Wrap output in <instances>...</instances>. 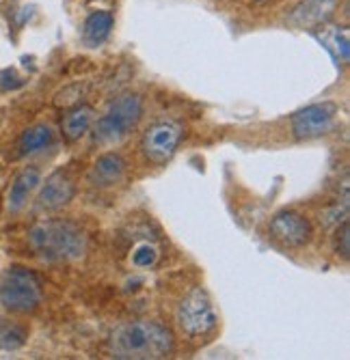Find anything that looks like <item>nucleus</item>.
<instances>
[{"instance_id":"f8f14e48","label":"nucleus","mask_w":350,"mask_h":360,"mask_svg":"<svg viewBox=\"0 0 350 360\" xmlns=\"http://www.w3.org/2000/svg\"><path fill=\"white\" fill-rule=\"evenodd\" d=\"M42 184V173L35 169V167H28L24 169L11 184V190H9V210L11 212H20L28 196L33 194V190Z\"/></svg>"},{"instance_id":"20e7f679","label":"nucleus","mask_w":350,"mask_h":360,"mask_svg":"<svg viewBox=\"0 0 350 360\" xmlns=\"http://www.w3.org/2000/svg\"><path fill=\"white\" fill-rule=\"evenodd\" d=\"M42 302L39 278L20 266L9 268L0 278V304L13 313H30Z\"/></svg>"},{"instance_id":"9b49d317","label":"nucleus","mask_w":350,"mask_h":360,"mask_svg":"<svg viewBox=\"0 0 350 360\" xmlns=\"http://www.w3.org/2000/svg\"><path fill=\"white\" fill-rule=\"evenodd\" d=\"M125 162L119 153H104L98 158L91 171V181L95 186H115L123 179Z\"/></svg>"},{"instance_id":"2eb2a0df","label":"nucleus","mask_w":350,"mask_h":360,"mask_svg":"<svg viewBox=\"0 0 350 360\" xmlns=\"http://www.w3.org/2000/svg\"><path fill=\"white\" fill-rule=\"evenodd\" d=\"M52 139H54V132L50 129V125L39 123V125L28 127L20 139V155H28V153L46 149L52 143Z\"/></svg>"},{"instance_id":"6e6552de","label":"nucleus","mask_w":350,"mask_h":360,"mask_svg":"<svg viewBox=\"0 0 350 360\" xmlns=\"http://www.w3.org/2000/svg\"><path fill=\"white\" fill-rule=\"evenodd\" d=\"M268 231L275 242H279L285 248H301L311 240V224L305 216L299 212H279L270 224Z\"/></svg>"},{"instance_id":"aec40b11","label":"nucleus","mask_w":350,"mask_h":360,"mask_svg":"<svg viewBox=\"0 0 350 360\" xmlns=\"http://www.w3.org/2000/svg\"><path fill=\"white\" fill-rule=\"evenodd\" d=\"M0 84H3L5 89H18L22 84V80L18 78V74L13 70H5L3 74H0Z\"/></svg>"},{"instance_id":"f3484780","label":"nucleus","mask_w":350,"mask_h":360,"mask_svg":"<svg viewBox=\"0 0 350 360\" xmlns=\"http://www.w3.org/2000/svg\"><path fill=\"white\" fill-rule=\"evenodd\" d=\"M26 328L22 323H15L11 319H0V349L13 352L20 349L26 343Z\"/></svg>"},{"instance_id":"dca6fc26","label":"nucleus","mask_w":350,"mask_h":360,"mask_svg":"<svg viewBox=\"0 0 350 360\" xmlns=\"http://www.w3.org/2000/svg\"><path fill=\"white\" fill-rule=\"evenodd\" d=\"M315 37L323 41V46L333 54L335 60H342V63L348 60L350 48H348V30L346 28H323V32H318Z\"/></svg>"},{"instance_id":"1a4fd4ad","label":"nucleus","mask_w":350,"mask_h":360,"mask_svg":"<svg viewBox=\"0 0 350 360\" xmlns=\"http://www.w3.org/2000/svg\"><path fill=\"white\" fill-rule=\"evenodd\" d=\"M74 194H76L74 179L65 171H56L42 186L39 196H37V207L46 210V212L61 210L74 199Z\"/></svg>"},{"instance_id":"6ab92c4d","label":"nucleus","mask_w":350,"mask_h":360,"mask_svg":"<svg viewBox=\"0 0 350 360\" xmlns=\"http://www.w3.org/2000/svg\"><path fill=\"white\" fill-rule=\"evenodd\" d=\"M335 252L342 255L344 259L350 257V224L346 218L335 229Z\"/></svg>"},{"instance_id":"a211bd4d","label":"nucleus","mask_w":350,"mask_h":360,"mask_svg":"<svg viewBox=\"0 0 350 360\" xmlns=\"http://www.w3.org/2000/svg\"><path fill=\"white\" fill-rule=\"evenodd\" d=\"M158 257H161L158 248L149 242H143L132 250V264L137 268H154L158 264Z\"/></svg>"},{"instance_id":"4468645a","label":"nucleus","mask_w":350,"mask_h":360,"mask_svg":"<svg viewBox=\"0 0 350 360\" xmlns=\"http://www.w3.org/2000/svg\"><path fill=\"white\" fill-rule=\"evenodd\" d=\"M93 119H95V110L91 106L82 104V106L72 108L65 117H63V123H61L63 136H65L68 141L82 139L89 132V127L93 125Z\"/></svg>"},{"instance_id":"ddd939ff","label":"nucleus","mask_w":350,"mask_h":360,"mask_svg":"<svg viewBox=\"0 0 350 360\" xmlns=\"http://www.w3.org/2000/svg\"><path fill=\"white\" fill-rule=\"evenodd\" d=\"M115 24V18L111 11H93L85 26H82V39L89 48H98L100 44H104L111 35Z\"/></svg>"},{"instance_id":"9d476101","label":"nucleus","mask_w":350,"mask_h":360,"mask_svg":"<svg viewBox=\"0 0 350 360\" xmlns=\"http://www.w3.org/2000/svg\"><path fill=\"white\" fill-rule=\"evenodd\" d=\"M337 9V0H303L294 7L288 22L301 30H315L329 22Z\"/></svg>"},{"instance_id":"f03ea898","label":"nucleus","mask_w":350,"mask_h":360,"mask_svg":"<svg viewBox=\"0 0 350 360\" xmlns=\"http://www.w3.org/2000/svg\"><path fill=\"white\" fill-rule=\"evenodd\" d=\"M30 246L48 261H70L85 252L87 240L80 226L70 220H46L30 229Z\"/></svg>"},{"instance_id":"7ed1b4c3","label":"nucleus","mask_w":350,"mask_h":360,"mask_svg":"<svg viewBox=\"0 0 350 360\" xmlns=\"http://www.w3.org/2000/svg\"><path fill=\"white\" fill-rule=\"evenodd\" d=\"M143 117V100L137 93H123L95 123V141L108 145L128 136Z\"/></svg>"},{"instance_id":"f257e3e1","label":"nucleus","mask_w":350,"mask_h":360,"mask_svg":"<svg viewBox=\"0 0 350 360\" xmlns=\"http://www.w3.org/2000/svg\"><path fill=\"white\" fill-rule=\"evenodd\" d=\"M111 352L115 358L156 360L173 352V335L158 321H130L123 323L111 337Z\"/></svg>"},{"instance_id":"0eeeda50","label":"nucleus","mask_w":350,"mask_h":360,"mask_svg":"<svg viewBox=\"0 0 350 360\" xmlns=\"http://www.w3.org/2000/svg\"><path fill=\"white\" fill-rule=\"evenodd\" d=\"M337 104L333 102H320L311 104L299 112L292 115V134L299 141H311L327 134L335 123L337 117Z\"/></svg>"},{"instance_id":"423d86ee","label":"nucleus","mask_w":350,"mask_h":360,"mask_svg":"<svg viewBox=\"0 0 350 360\" xmlns=\"http://www.w3.org/2000/svg\"><path fill=\"white\" fill-rule=\"evenodd\" d=\"M184 139V127L177 121H156L151 123L141 139V151L147 162L163 167L175 155Z\"/></svg>"},{"instance_id":"39448f33","label":"nucleus","mask_w":350,"mask_h":360,"mask_svg":"<svg viewBox=\"0 0 350 360\" xmlns=\"http://www.w3.org/2000/svg\"><path fill=\"white\" fill-rule=\"evenodd\" d=\"M177 326L188 337H206L216 328V313L208 291L201 287L190 289L177 304Z\"/></svg>"}]
</instances>
